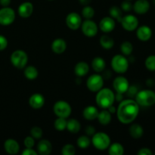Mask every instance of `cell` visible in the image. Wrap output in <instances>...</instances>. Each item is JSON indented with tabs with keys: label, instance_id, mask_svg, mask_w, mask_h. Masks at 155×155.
Returning a JSON list of instances; mask_svg holds the SVG:
<instances>
[{
	"label": "cell",
	"instance_id": "cell-33",
	"mask_svg": "<svg viewBox=\"0 0 155 155\" xmlns=\"http://www.w3.org/2000/svg\"><path fill=\"white\" fill-rule=\"evenodd\" d=\"M77 144L79 148L82 149H86L90 145L91 139L88 136H81L77 139Z\"/></svg>",
	"mask_w": 155,
	"mask_h": 155
},
{
	"label": "cell",
	"instance_id": "cell-24",
	"mask_svg": "<svg viewBox=\"0 0 155 155\" xmlns=\"http://www.w3.org/2000/svg\"><path fill=\"white\" fill-rule=\"evenodd\" d=\"M129 133L132 138L135 139H139L142 138L144 135V129L139 124H132L129 129Z\"/></svg>",
	"mask_w": 155,
	"mask_h": 155
},
{
	"label": "cell",
	"instance_id": "cell-46",
	"mask_svg": "<svg viewBox=\"0 0 155 155\" xmlns=\"http://www.w3.org/2000/svg\"><path fill=\"white\" fill-rule=\"evenodd\" d=\"M12 2V0H0V5L2 7H8Z\"/></svg>",
	"mask_w": 155,
	"mask_h": 155
},
{
	"label": "cell",
	"instance_id": "cell-41",
	"mask_svg": "<svg viewBox=\"0 0 155 155\" xmlns=\"http://www.w3.org/2000/svg\"><path fill=\"white\" fill-rule=\"evenodd\" d=\"M8 39L5 36L0 34V51H3L8 46Z\"/></svg>",
	"mask_w": 155,
	"mask_h": 155
},
{
	"label": "cell",
	"instance_id": "cell-10",
	"mask_svg": "<svg viewBox=\"0 0 155 155\" xmlns=\"http://www.w3.org/2000/svg\"><path fill=\"white\" fill-rule=\"evenodd\" d=\"M123 28L127 31H134L139 27V19L133 15H127L123 16L120 22Z\"/></svg>",
	"mask_w": 155,
	"mask_h": 155
},
{
	"label": "cell",
	"instance_id": "cell-18",
	"mask_svg": "<svg viewBox=\"0 0 155 155\" xmlns=\"http://www.w3.org/2000/svg\"><path fill=\"white\" fill-rule=\"evenodd\" d=\"M4 149L8 154H17L20 151V145L15 139H8L4 142Z\"/></svg>",
	"mask_w": 155,
	"mask_h": 155
},
{
	"label": "cell",
	"instance_id": "cell-20",
	"mask_svg": "<svg viewBox=\"0 0 155 155\" xmlns=\"http://www.w3.org/2000/svg\"><path fill=\"white\" fill-rule=\"evenodd\" d=\"M51 50L55 54H60L64 52L67 49V42L62 38H57L51 42Z\"/></svg>",
	"mask_w": 155,
	"mask_h": 155
},
{
	"label": "cell",
	"instance_id": "cell-5",
	"mask_svg": "<svg viewBox=\"0 0 155 155\" xmlns=\"http://www.w3.org/2000/svg\"><path fill=\"white\" fill-rule=\"evenodd\" d=\"M111 68L117 74H124L129 68L128 59L124 54H116L114 56L110 61Z\"/></svg>",
	"mask_w": 155,
	"mask_h": 155
},
{
	"label": "cell",
	"instance_id": "cell-17",
	"mask_svg": "<svg viewBox=\"0 0 155 155\" xmlns=\"http://www.w3.org/2000/svg\"><path fill=\"white\" fill-rule=\"evenodd\" d=\"M29 104L33 109H40L45 104V98L40 93H34L29 98Z\"/></svg>",
	"mask_w": 155,
	"mask_h": 155
},
{
	"label": "cell",
	"instance_id": "cell-31",
	"mask_svg": "<svg viewBox=\"0 0 155 155\" xmlns=\"http://www.w3.org/2000/svg\"><path fill=\"white\" fill-rule=\"evenodd\" d=\"M109 15L112 18L115 20V21H118V22H120L121 19L123 18V11L118 6H112L110 7V8L109 9Z\"/></svg>",
	"mask_w": 155,
	"mask_h": 155
},
{
	"label": "cell",
	"instance_id": "cell-1",
	"mask_svg": "<svg viewBox=\"0 0 155 155\" xmlns=\"http://www.w3.org/2000/svg\"><path fill=\"white\" fill-rule=\"evenodd\" d=\"M140 106L135 100L125 99L120 102L117 108V117L118 120L124 124L133 123L139 113Z\"/></svg>",
	"mask_w": 155,
	"mask_h": 155
},
{
	"label": "cell",
	"instance_id": "cell-42",
	"mask_svg": "<svg viewBox=\"0 0 155 155\" xmlns=\"http://www.w3.org/2000/svg\"><path fill=\"white\" fill-rule=\"evenodd\" d=\"M138 92H139V91H138L137 87H136V86H129L128 89H127V95H128V96L135 97Z\"/></svg>",
	"mask_w": 155,
	"mask_h": 155
},
{
	"label": "cell",
	"instance_id": "cell-14",
	"mask_svg": "<svg viewBox=\"0 0 155 155\" xmlns=\"http://www.w3.org/2000/svg\"><path fill=\"white\" fill-rule=\"evenodd\" d=\"M115 26H116L115 20L110 16H107L103 18L100 21L98 27L103 33H108L114 30Z\"/></svg>",
	"mask_w": 155,
	"mask_h": 155
},
{
	"label": "cell",
	"instance_id": "cell-2",
	"mask_svg": "<svg viewBox=\"0 0 155 155\" xmlns=\"http://www.w3.org/2000/svg\"><path fill=\"white\" fill-rule=\"evenodd\" d=\"M95 101L98 107L102 109H107L114 104L115 101V94L109 88H102L97 92Z\"/></svg>",
	"mask_w": 155,
	"mask_h": 155
},
{
	"label": "cell",
	"instance_id": "cell-7",
	"mask_svg": "<svg viewBox=\"0 0 155 155\" xmlns=\"http://www.w3.org/2000/svg\"><path fill=\"white\" fill-rule=\"evenodd\" d=\"M53 111L58 117H63L67 119L71 114L72 107L71 104L66 101L60 100L54 103L53 106Z\"/></svg>",
	"mask_w": 155,
	"mask_h": 155
},
{
	"label": "cell",
	"instance_id": "cell-16",
	"mask_svg": "<svg viewBox=\"0 0 155 155\" xmlns=\"http://www.w3.org/2000/svg\"><path fill=\"white\" fill-rule=\"evenodd\" d=\"M33 5L30 2H24L21 3L18 9V15L21 18H28L33 12Z\"/></svg>",
	"mask_w": 155,
	"mask_h": 155
},
{
	"label": "cell",
	"instance_id": "cell-13",
	"mask_svg": "<svg viewBox=\"0 0 155 155\" xmlns=\"http://www.w3.org/2000/svg\"><path fill=\"white\" fill-rule=\"evenodd\" d=\"M129 86H130V83H129L128 80L122 76L117 77L113 81L114 89L116 91V92H118V93H126Z\"/></svg>",
	"mask_w": 155,
	"mask_h": 155
},
{
	"label": "cell",
	"instance_id": "cell-8",
	"mask_svg": "<svg viewBox=\"0 0 155 155\" xmlns=\"http://www.w3.org/2000/svg\"><path fill=\"white\" fill-rule=\"evenodd\" d=\"M104 86V78L100 74H95L88 77L86 80V86L88 89L92 92H97L102 89Z\"/></svg>",
	"mask_w": 155,
	"mask_h": 155
},
{
	"label": "cell",
	"instance_id": "cell-48",
	"mask_svg": "<svg viewBox=\"0 0 155 155\" xmlns=\"http://www.w3.org/2000/svg\"><path fill=\"white\" fill-rule=\"evenodd\" d=\"M79 2H80V4L85 6V5H89L91 3V2H92V0H79Z\"/></svg>",
	"mask_w": 155,
	"mask_h": 155
},
{
	"label": "cell",
	"instance_id": "cell-4",
	"mask_svg": "<svg viewBox=\"0 0 155 155\" xmlns=\"http://www.w3.org/2000/svg\"><path fill=\"white\" fill-rule=\"evenodd\" d=\"M91 143L96 149L99 151H104L107 149L110 145V136L105 133L98 132L92 136Z\"/></svg>",
	"mask_w": 155,
	"mask_h": 155
},
{
	"label": "cell",
	"instance_id": "cell-51",
	"mask_svg": "<svg viewBox=\"0 0 155 155\" xmlns=\"http://www.w3.org/2000/svg\"><path fill=\"white\" fill-rule=\"evenodd\" d=\"M48 1H53V0H48Z\"/></svg>",
	"mask_w": 155,
	"mask_h": 155
},
{
	"label": "cell",
	"instance_id": "cell-32",
	"mask_svg": "<svg viewBox=\"0 0 155 155\" xmlns=\"http://www.w3.org/2000/svg\"><path fill=\"white\" fill-rule=\"evenodd\" d=\"M120 51L124 55H130L133 51V44L129 41H124L120 45Z\"/></svg>",
	"mask_w": 155,
	"mask_h": 155
},
{
	"label": "cell",
	"instance_id": "cell-36",
	"mask_svg": "<svg viewBox=\"0 0 155 155\" xmlns=\"http://www.w3.org/2000/svg\"><path fill=\"white\" fill-rule=\"evenodd\" d=\"M145 68L149 71H155V55L151 54L146 58L145 61Z\"/></svg>",
	"mask_w": 155,
	"mask_h": 155
},
{
	"label": "cell",
	"instance_id": "cell-3",
	"mask_svg": "<svg viewBox=\"0 0 155 155\" xmlns=\"http://www.w3.org/2000/svg\"><path fill=\"white\" fill-rule=\"evenodd\" d=\"M135 101L139 106L150 107L155 104V92L151 89L139 91L135 96Z\"/></svg>",
	"mask_w": 155,
	"mask_h": 155
},
{
	"label": "cell",
	"instance_id": "cell-23",
	"mask_svg": "<svg viewBox=\"0 0 155 155\" xmlns=\"http://www.w3.org/2000/svg\"><path fill=\"white\" fill-rule=\"evenodd\" d=\"M89 71V66L86 62L80 61L75 65L74 68V73L76 76L78 77H85L87 75Z\"/></svg>",
	"mask_w": 155,
	"mask_h": 155
},
{
	"label": "cell",
	"instance_id": "cell-52",
	"mask_svg": "<svg viewBox=\"0 0 155 155\" xmlns=\"http://www.w3.org/2000/svg\"><path fill=\"white\" fill-rule=\"evenodd\" d=\"M128 1H132V0H128Z\"/></svg>",
	"mask_w": 155,
	"mask_h": 155
},
{
	"label": "cell",
	"instance_id": "cell-47",
	"mask_svg": "<svg viewBox=\"0 0 155 155\" xmlns=\"http://www.w3.org/2000/svg\"><path fill=\"white\" fill-rule=\"evenodd\" d=\"M123 100H124V95H123V94L117 92V94H115V101L120 102Z\"/></svg>",
	"mask_w": 155,
	"mask_h": 155
},
{
	"label": "cell",
	"instance_id": "cell-35",
	"mask_svg": "<svg viewBox=\"0 0 155 155\" xmlns=\"http://www.w3.org/2000/svg\"><path fill=\"white\" fill-rule=\"evenodd\" d=\"M67 120L66 118L58 117L54 120V127L58 131H64L67 128Z\"/></svg>",
	"mask_w": 155,
	"mask_h": 155
},
{
	"label": "cell",
	"instance_id": "cell-9",
	"mask_svg": "<svg viewBox=\"0 0 155 155\" xmlns=\"http://www.w3.org/2000/svg\"><path fill=\"white\" fill-rule=\"evenodd\" d=\"M16 14L15 10L10 7H2L0 9V24L2 26H8L13 24L15 20Z\"/></svg>",
	"mask_w": 155,
	"mask_h": 155
},
{
	"label": "cell",
	"instance_id": "cell-34",
	"mask_svg": "<svg viewBox=\"0 0 155 155\" xmlns=\"http://www.w3.org/2000/svg\"><path fill=\"white\" fill-rule=\"evenodd\" d=\"M95 9L89 5H85L83 8L82 9V16L85 18V19H92L95 15Z\"/></svg>",
	"mask_w": 155,
	"mask_h": 155
},
{
	"label": "cell",
	"instance_id": "cell-28",
	"mask_svg": "<svg viewBox=\"0 0 155 155\" xmlns=\"http://www.w3.org/2000/svg\"><path fill=\"white\" fill-rule=\"evenodd\" d=\"M66 129L70 133L75 134V133L80 132V129H81V125H80V123L77 120L74 119V118H71V119L68 120L67 121Z\"/></svg>",
	"mask_w": 155,
	"mask_h": 155
},
{
	"label": "cell",
	"instance_id": "cell-44",
	"mask_svg": "<svg viewBox=\"0 0 155 155\" xmlns=\"http://www.w3.org/2000/svg\"><path fill=\"white\" fill-rule=\"evenodd\" d=\"M152 151L148 148H142L139 149V151L137 152V154L139 155H152Z\"/></svg>",
	"mask_w": 155,
	"mask_h": 155
},
{
	"label": "cell",
	"instance_id": "cell-49",
	"mask_svg": "<svg viewBox=\"0 0 155 155\" xmlns=\"http://www.w3.org/2000/svg\"><path fill=\"white\" fill-rule=\"evenodd\" d=\"M107 110H108L109 112H110V114H114V113H116V111H117V108H115L114 107V106H113V105H111V106H110V107H108V108L107 109Z\"/></svg>",
	"mask_w": 155,
	"mask_h": 155
},
{
	"label": "cell",
	"instance_id": "cell-29",
	"mask_svg": "<svg viewBox=\"0 0 155 155\" xmlns=\"http://www.w3.org/2000/svg\"><path fill=\"white\" fill-rule=\"evenodd\" d=\"M24 77L29 80H33L37 78L39 75L37 68L34 66H27L25 67V69L24 71Z\"/></svg>",
	"mask_w": 155,
	"mask_h": 155
},
{
	"label": "cell",
	"instance_id": "cell-25",
	"mask_svg": "<svg viewBox=\"0 0 155 155\" xmlns=\"http://www.w3.org/2000/svg\"><path fill=\"white\" fill-rule=\"evenodd\" d=\"M92 68L96 73H101L106 68V62L101 57H95L92 61Z\"/></svg>",
	"mask_w": 155,
	"mask_h": 155
},
{
	"label": "cell",
	"instance_id": "cell-40",
	"mask_svg": "<svg viewBox=\"0 0 155 155\" xmlns=\"http://www.w3.org/2000/svg\"><path fill=\"white\" fill-rule=\"evenodd\" d=\"M35 140L36 139L31 136H27L24 140V144L26 148H33L35 145Z\"/></svg>",
	"mask_w": 155,
	"mask_h": 155
},
{
	"label": "cell",
	"instance_id": "cell-12",
	"mask_svg": "<svg viewBox=\"0 0 155 155\" xmlns=\"http://www.w3.org/2000/svg\"><path fill=\"white\" fill-rule=\"evenodd\" d=\"M82 22L81 16L77 12H71L66 17V24L71 30H78L81 27Z\"/></svg>",
	"mask_w": 155,
	"mask_h": 155
},
{
	"label": "cell",
	"instance_id": "cell-39",
	"mask_svg": "<svg viewBox=\"0 0 155 155\" xmlns=\"http://www.w3.org/2000/svg\"><path fill=\"white\" fill-rule=\"evenodd\" d=\"M133 5L132 4L131 2L128 1V0H125L122 2L121 4V7L120 8L122 9V11L126 12H130V11L133 10Z\"/></svg>",
	"mask_w": 155,
	"mask_h": 155
},
{
	"label": "cell",
	"instance_id": "cell-45",
	"mask_svg": "<svg viewBox=\"0 0 155 155\" xmlns=\"http://www.w3.org/2000/svg\"><path fill=\"white\" fill-rule=\"evenodd\" d=\"M85 131H86V135H87L88 136H92L95 133H96V132H95L96 130H95V127H93L92 126H87L86 130H85Z\"/></svg>",
	"mask_w": 155,
	"mask_h": 155
},
{
	"label": "cell",
	"instance_id": "cell-6",
	"mask_svg": "<svg viewBox=\"0 0 155 155\" xmlns=\"http://www.w3.org/2000/svg\"><path fill=\"white\" fill-rule=\"evenodd\" d=\"M10 61L15 68L18 69H23L27 66L28 62V55L24 50H15L11 54Z\"/></svg>",
	"mask_w": 155,
	"mask_h": 155
},
{
	"label": "cell",
	"instance_id": "cell-43",
	"mask_svg": "<svg viewBox=\"0 0 155 155\" xmlns=\"http://www.w3.org/2000/svg\"><path fill=\"white\" fill-rule=\"evenodd\" d=\"M21 154L22 155H37L38 153L33 148H26Z\"/></svg>",
	"mask_w": 155,
	"mask_h": 155
},
{
	"label": "cell",
	"instance_id": "cell-15",
	"mask_svg": "<svg viewBox=\"0 0 155 155\" xmlns=\"http://www.w3.org/2000/svg\"><path fill=\"white\" fill-rule=\"evenodd\" d=\"M152 30L147 25L138 27L136 29V36L142 42H147L152 36Z\"/></svg>",
	"mask_w": 155,
	"mask_h": 155
},
{
	"label": "cell",
	"instance_id": "cell-38",
	"mask_svg": "<svg viewBox=\"0 0 155 155\" xmlns=\"http://www.w3.org/2000/svg\"><path fill=\"white\" fill-rule=\"evenodd\" d=\"M30 135L35 139H40L42 137V135H43V131H42L40 127H33L30 130Z\"/></svg>",
	"mask_w": 155,
	"mask_h": 155
},
{
	"label": "cell",
	"instance_id": "cell-21",
	"mask_svg": "<svg viewBox=\"0 0 155 155\" xmlns=\"http://www.w3.org/2000/svg\"><path fill=\"white\" fill-rule=\"evenodd\" d=\"M52 151V145L50 141L42 139L37 144V153L41 155H48Z\"/></svg>",
	"mask_w": 155,
	"mask_h": 155
},
{
	"label": "cell",
	"instance_id": "cell-19",
	"mask_svg": "<svg viewBox=\"0 0 155 155\" xmlns=\"http://www.w3.org/2000/svg\"><path fill=\"white\" fill-rule=\"evenodd\" d=\"M133 9L138 15H145L150 9L149 2L148 0H137L133 4Z\"/></svg>",
	"mask_w": 155,
	"mask_h": 155
},
{
	"label": "cell",
	"instance_id": "cell-50",
	"mask_svg": "<svg viewBox=\"0 0 155 155\" xmlns=\"http://www.w3.org/2000/svg\"><path fill=\"white\" fill-rule=\"evenodd\" d=\"M153 3H154V5H155V0H153Z\"/></svg>",
	"mask_w": 155,
	"mask_h": 155
},
{
	"label": "cell",
	"instance_id": "cell-30",
	"mask_svg": "<svg viewBox=\"0 0 155 155\" xmlns=\"http://www.w3.org/2000/svg\"><path fill=\"white\" fill-rule=\"evenodd\" d=\"M108 153L110 155H123L124 154V148L119 142L110 144L108 147Z\"/></svg>",
	"mask_w": 155,
	"mask_h": 155
},
{
	"label": "cell",
	"instance_id": "cell-27",
	"mask_svg": "<svg viewBox=\"0 0 155 155\" xmlns=\"http://www.w3.org/2000/svg\"><path fill=\"white\" fill-rule=\"evenodd\" d=\"M100 45L104 49H110L114 45V39L107 34H104L100 38Z\"/></svg>",
	"mask_w": 155,
	"mask_h": 155
},
{
	"label": "cell",
	"instance_id": "cell-37",
	"mask_svg": "<svg viewBox=\"0 0 155 155\" xmlns=\"http://www.w3.org/2000/svg\"><path fill=\"white\" fill-rule=\"evenodd\" d=\"M61 154L63 155H74L76 154L75 147L71 144L64 145L61 149Z\"/></svg>",
	"mask_w": 155,
	"mask_h": 155
},
{
	"label": "cell",
	"instance_id": "cell-26",
	"mask_svg": "<svg viewBox=\"0 0 155 155\" xmlns=\"http://www.w3.org/2000/svg\"><path fill=\"white\" fill-rule=\"evenodd\" d=\"M99 124H101L103 126L108 125L110 123L112 119L111 114L107 110V109H103L101 112H98V117H97Z\"/></svg>",
	"mask_w": 155,
	"mask_h": 155
},
{
	"label": "cell",
	"instance_id": "cell-22",
	"mask_svg": "<svg viewBox=\"0 0 155 155\" xmlns=\"http://www.w3.org/2000/svg\"><path fill=\"white\" fill-rule=\"evenodd\" d=\"M98 110L97 107L93 105H89L85 107L83 110V116L86 120H94L97 119Z\"/></svg>",
	"mask_w": 155,
	"mask_h": 155
},
{
	"label": "cell",
	"instance_id": "cell-11",
	"mask_svg": "<svg viewBox=\"0 0 155 155\" xmlns=\"http://www.w3.org/2000/svg\"><path fill=\"white\" fill-rule=\"evenodd\" d=\"M80 28L83 34L87 37H94L98 33V25L91 19H86V21L82 22Z\"/></svg>",
	"mask_w": 155,
	"mask_h": 155
}]
</instances>
